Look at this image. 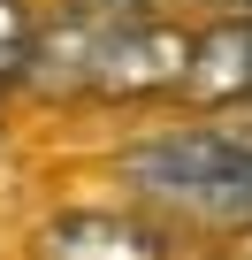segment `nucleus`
<instances>
[{
    "label": "nucleus",
    "instance_id": "f257e3e1",
    "mask_svg": "<svg viewBox=\"0 0 252 260\" xmlns=\"http://www.w3.org/2000/svg\"><path fill=\"white\" fill-rule=\"evenodd\" d=\"M191 16L176 8H107V0H54L39 54L23 69L31 107L77 115H146L184 100L191 69Z\"/></svg>",
    "mask_w": 252,
    "mask_h": 260
},
{
    "label": "nucleus",
    "instance_id": "f03ea898",
    "mask_svg": "<svg viewBox=\"0 0 252 260\" xmlns=\"http://www.w3.org/2000/svg\"><path fill=\"white\" fill-rule=\"evenodd\" d=\"M115 184L168 230L252 237V161L206 115H153L115 146Z\"/></svg>",
    "mask_w": 252,
    "mask_h": 260
},
{
    "label": "nucleus",
    "instance_id": "7ed1b4c3",
    "mask_svg": "<svg viewBox=\"0 0 252 260\" xmlns=\"http://www.w3.org/2000/svg\"><path fill=\"white\" fill-rule=\"evenodd\" d=\"M23 260H176V230L138 199H115V207L69 199L31 230Z\"/></svg>",
    "mask_w": 252,
    "mask_h": 260
},
{
    "label": "nucleus",
    "instance_id": "20e7f679",
    "mask_svg": "<svg viewBox=\"0 0 252 260\" xmlns=\"http://www.w3.org/2000/svg\"><path fill=\"white\" fill-rule=\"evenodd\" d=\"M252 100V16H206L191 31V69L176 115H229Z\"/></svg>",
    "mask_w": 252,
    "mask_h": 260
},
{
    "label": "nucleus",
    "instance_id": "39448f33",
    "mask_svg": "<svg viewBox=\"0 0 252 260\" xmlns=\"http://www.w3.org/2000/svg\"><path fill=\"white\" fill-rule=\"evenodd\" d=\"M39 31H46V8L39 0H0V77L23 92V69L39 54Z\"/></svg>",
    "mask_w": 252,
    "mask_h": 260
},
{
    "label": "nucleus",
    "instance_id": "423d86ee",
    "mask_svg": "<svg viewBox=\"0 0 252 260\" xmlns=\"http://www.w3.org/2000/svg\"><path fill=\"white\" fill-rule=\"evenodd\" d=\"M206 122H214L222 138H229V146H237V153L252 161V100H244V107H229V115H206Z\"/></svg>",
    "mask_w": 252,
    "mask_h": 260
},
{
    "label": "nucleus",
    "instance_id": "0eeeda50",
    "mask_svg": "<svg viewBox=\"0 0 252 260\" xmlns=\"http://www.w3.org/2000/svg\"><path fill=\"white\" fill-rule=\"evenodd\" d=\"M176 16H191V23H206V16H252V0H168Z\"/></svg>",
    "mask_w": 252,
    "mask_h": 260
},
{
    "label": "nucleus",
    "instance_id": "6e6552de",
    "mask_svg": "<svg viewBox=\"0 0 252 260\" xmlns=\"http://www.w3.org/2000/svg\"><path fill=\"white\" fill-rule=\"evenodd\" d=\"M16 100H23V92H16L8 77H0V138H8V130H16Z\"/></svg>",
    "mask_w": 252,
    "mask_h": 260
}]
</instances>
